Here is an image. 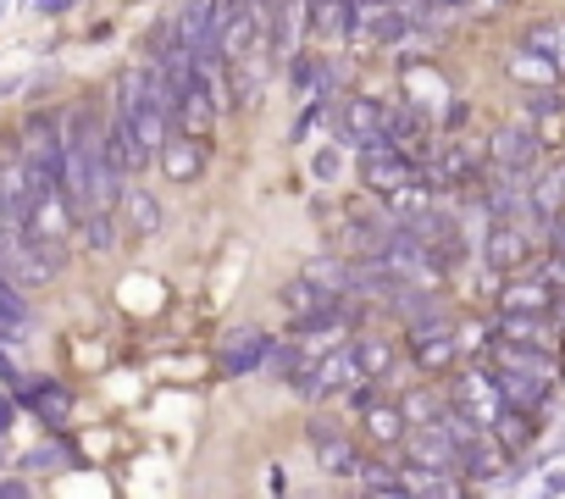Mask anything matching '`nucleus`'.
Returning a JSON list of instances; mask_svg holds the SVG:
<instances>
[{"mask_svg":"<svg viewBox=\"0 0 565 499\" xmlns=\"http://www.w3.org/2000/svg\"><path fill=\"white\" fill-rule=\"evenodd\" d=\"M117 216H122V233H128V238H156V233H161V222H167L161 200H156L145 183H128V189H122Z\"/></svg>","mask_w":565,"mask_h":499,"instance_id":"obj_20","label":"nucleus"},{"mask_svg":"<svg viewBox=\"0 0 565 499\" xmlns=\"http://www.w3.org/2000/svg\"><path fill=\"white\" fill-rule=\"evenodd\" d=\"M559 493H565V471H548L543 488H537V499H559Z\"/></svg>","mask_w":565,"mask_h":499,"instance_id":"obj_37","label":"nucleus"},{"mask_svg":"<svg viewBox=\"0 0 565 499\" xmlns=\"http://www.w3.org/2000/svg\"><path fill=\"white\" fill-rule=\"evenodd\" d=\"M427 211H438V189H433L427 178H416V183H405V189L383 194V216H388L394 227H416Z\"/></svg>","mask_w":565,"mask_h":499,"instance_id":"obj_22","label":"nucleus"},{"mask_svg":"<svg viewBox=\"0 0 565 499\" xmlns=\"http://www.w3.org/2000/svg\"><path fill=\"white\" fill-rule=\"evenodd\" d=\"M12 89H18V78H0V100H7Z\"/></svg>","mask_w":565,"mask_h":499,"instance_id":"obj_40","label":"nucleus"},{"mask_svg":"<svg viewBox=\"0 0 565 499\" xmlns=\"http://www.w3.org/2000/svg\"><path fill=\"white\" fill-rule=\"evenodd\" d=\"M73 7H78V0H34V12H40V18H67Z\"/></svg>","mask_w":565,"mask_h":499,"instance_id":"obj_34","label":"nucleus"},{"mask_svg":"<svg viewBox=\"0 0 565 499\" xmlns=\"http://www.w3.org/2000/svg\"><path fill=\"white\" fill-rule=\"evenodd\" d=\"M543 233L532 222H488L482 233V267L499 273V278H515V273H532V244Z\"/></svg>","mask_w":565,"mask_h":499,"instance_id":"obj_5","label":"nucleus"},{"mask_svg":"<svg viewBox=\"0 0 565 499\" xmlns=\"http://www.w3.org/2000/svg\"><path fill=\"white\" fill-rule=\"evenodd\" d=\"M216 123H222L216 100H211V95H205V89L189 78V84H183V95H178L172 128H178V134H194V139H205V145H211V139H216Z\"/></svg>","mask_w":565,"mask_h":499,"instance_id":"obj_19","label":"nucleus"},{"mask_svg":"<svg viewBox=\"0 0 565 499\" xmlns=\"http://www.w3.org/2000/svg\"><path fill=\"white\" fill-rule=\"evenodd\" d=\"M399 411H405L411 427H438L444 411H449V400L433 394V389H405V394H399Z\"/></svg>","mask_w":565,"mask_h":499,"instance_id":"obj_27","label":"nucleus"},{"mask_svg":"<svg viewBox=\"0 0 565 499\" xmlns=\"http://www.w3.org/2000/svg\"><path fill=\"white\" fill-rule=\"evenodd\" d=\"M394 482H399L411 499H471V488H466L460 477H449V471H427V466H411V460L394 466Z\"/></svg>","mask_w":565,"mask_h":499,"instance_id":"obj_21","label":"nucleus"},{"mask_svg":"<svg viewBox=\"0 0 565 499\" xmlns=\"http://www.w3.org/2000/svg\"><path fill=\"white\" fill-rule=\"evenodd\" d=\"M156 167H161L172 183H200L205 167H211V145L194 139V134H178V128H172V139H167L161 156H156Z\"/></svg>","mask_w":565,"mask_h":499,"instance_id":"obj_14","label":"nucleus"},{"mask_svg":"<svg viewBox=\"0 0 565 499\" xmlns=\"http://www.w3.org/2000/svg\"><path fill=\"white\" fill-rule=\"evenodd\" d=\"M399 460L460 477V444L449 438V427H444V422H438V427H411V438L399 444Z\"/></svg>","mask_w":565,"mask_h":499,"instance_id":"obj_11","label":"nucleus"},{"mask_svg":"<svg viewBox=\"0 0 565 499\" xmlns=\"http://www.w3.org/2000/svg\"><path fill=\"white\" fill-rule=\"evenodd\" d=\"M488 333L499 344H521V350H554V317H526V311H493Z\"/></svg>","mask_w":565,"mask_h":499,"instance_id":"obj_15","label":"nucleus"},{"mask_svg":"<svg viewBox=\"0 0 565 499\" xmlns=\"http://www.w3.org/2000/svg\"><path fill=\"white\" fill-rule=\"evenodd\" d=\"M355 355H361V378H366V383H383V378H394V367H399V350H394L388 339H355Z\"/></svg>","mask_w":565,"mask_h":499,"instance_id":"obj_26","label":"nucleus"},{"mask_svg":"<svg viewBox=\"0 0 565 499\" xmlns=\"http://www.w3.org/2000/svg\"><path fill=\"white\" fill-rule=\"evenodd\" d=\"M493 438H499L510 455H521L526 438H532V411H504V416L493 422Z\"/></svg>","mask_w":565,"mask_h":499,"instance_id":"obj_32","label":"nucleus"},{"mask_svg":"<svg viewBox=\"0 0 565 499\" xmlns=\"http://www.w3.org/2000/svg\"><path fill=\"white\" fill-rule=\"evenodd\" d=\"M388 117H394V100H383L372 89H350L344 100H333V139L350 150H366V145L388 139Z\"/></svg>","mask_w":565,"mask_h":499,"instance_id":"obj_2","label":"nucleus"},{"mask_svg":"<svg viewBox=\"0 0 565 499\" xmlns=\"http://www.w3.org/2000/svg\"><path fill=\"white\" fill-rule=\"evenodd\" d=\"M499 311H526V317H554L559 311V289H548L537 273H515L499 289Z\"/></svg>","mask_w":565,"mask_h":499,"instance_id":"obj_17","label":"nucleus"},{"mask_svg":"<svg viewBox=\"0 0 565 499\" xmlns=\"http://www.w3.org/2000/svg\"><path fill=\"white\" fill-rule=\"evenodd\" d=\"M12 227V211H7V194H0V233H7Z\"/></svg>","mask_w":565,"mask_h":499,"instance_id":"obj_39","label":"nucleus"},{"mask_svg":"<svg viewBox=\"0 0 565 499\" xmlns=\"http://www.w3.org/2000/svg\"><path fill=\"white\" fill-rule=\"evenodd\" d=\"M504 78H510L521 95H543V89H559V84H565L559 67H554L537 45H526V40H515V45L504 51Z\"/></svg>","mask_w":565,"mask_h":499,"instance_id":"obj_12","label":"nucleus"},{"mask_svg":"<svg viewBox=\"0 0 565 499\" xmlns=\"http://www.w3.org/2000/svg\"><path fill=\"white\" fill-rule=\"evenodd\" d=\"M355 499H411V493H405L399 482H383V488H361Z\"/></svg>","mask_w":565,"mask_h":499,"instance_id":"obj_35","label":"nucleus"},{"mask_svg":"<svg viewBox=\"0 0 565 499\" xmlns=\"http://www.w3.org/2000/svg\"><path fill=\"white\" fill-rule=\"evenodd\" d=\"M526 205H532V222H537L543 238H548V227L565 216V161H543V167L526 178Z\"/></svg>","mask_w":565,"mask_h":499,"instance_id":"obj_13","label":"nucleus"},{"mask_svg":"<svg viewBox=\"0 0 565 499\" xmlns=\"http://www.w3.org/2000/svg\"><path fill=\"white\" fill-rule=\"evenodd\" d=\"M521 112H526V123H532V134H537L543 156L565 145V95H559V89H543V95H521Z\"/></svg>","mask_w":565,"mask_h":499,"instance_id":"obj_18","label":"nucleus"},{"mask_svg":"<svg viewBox=\"0 0 565 499\" xmlns=\"http://www.w3.org/2000/svg\"><path fill=\"white\" fill-rule=\"evenodd\" d=\"M311 40V0H266V56L289 67Z\"/></svg>","mask_w":565,"mask_h":499,"instance_id":"obj_6","label":"nucleus"},{"mask_svg":"<svg viewBox=\"0 0 565 499\" xmlns=\"http://www.w3.org/2000/svg\"><path fill=\"white\" fill-rule=\"evenodd\" d=\"M271 350H277L271 333H260V328H233V333L222 339V350H216V372H222V378L260 372V367H271Z\"/></svg>","mask_w":565,"mask_h":499,"instance_id":"obj_9","label":"nucleus"},{"mask_svg":"<svg viewBox=\"0 0 565 499\" xmlns=\"http://www.w3.org/2000/svg\"><path fill=\"white\" fill-rule=\"evenodd\" d=\"M521 40H526V45H537V51L559 67V78H565V18H537V23H526V29H521Z\"/></svg>","mask_w":565,"mask_h":499,"instance_id":"obj_25","label":"nucleus"},{"mask_svg":"<svg viewBox=\"0 0 565 499\" xmlns=\"http://www.w3.org/2000/svg\"><path fill=\"white\" fill-rule=\"evenodd\" d=\"M449 405H455L460 416H471L477 427H493V422L510 411V400H504L493 367H460L455 383H449Z\"/></svg>","mask_w":565,"mask_h":499,"instance_id":"obj_4","label":"nucleus"},{"mask_svg":"<svg viewBox=\"0 0 565 499\" xmlns=\"http://www.w3.org/2000/svg\"><path fill=\"white\" fill-rule=\"evenodd\" d=\"M355 172H361V183H366L372 194H394V189H405V183L422 178V167H416L399 145H388V139L355 150Z\"/></svg>","mask_w":565,"mask_h":499,"instance_id":"obj_7","label":"nucleus"},{"mask_svg":"<svg viewBox=\"0 0 565 499\" xmlns=\"http://www.w3.org/2000/svg\"><path fill=\"white\" fill-rule=\"evenodd\" d=\"M78 238H84L89 256H106V250H117V238H122V216H117V205H95V211H84V216H78Z\"/></svg>","mask_w":565,"mask_h":499,"instance_id":"obj_24","label":"nucleus"},{"mask_svg":"<svg viewBox=\"0 0 565 499\" xmlns=\"http://www.w3.org/2000/svg\"><path fill=\"white\" fill-rule=\"evenodd\" d=\"M322 78H328V62H322V56L300 51V56L289 62V89H295V95H322Z\"/></svg>","mask_w":565,"mask_h":499,"instance_id":"obj_31","label":"nucleus"},{"mask_svg":"<svg viewBox=\"0 0 565 499\" xmlns=\"http://www.w3.org/2000/svg\"><path fill=\"white\" fill-rule=\"evenodd\" d=\"M466 12L471 18H499V12H510V0H466Z\"/></svg>","mask_w":565,"mask_h":499,"instance_id":"obj_33","label":"nucleus"},{"mask_svg":"<svg viewBox=\"0 0 565 499\" xmlns=\"http://www.w3.org/2000/svg\"><path fill=\"white\" fill-rule=\"evenodd\" d=\"M7 427H12V400L0 394V438H7Z\"/></svg>","mask_w":565,"mask_h":499,"instance_id":"obj_38","label":"nucleus"},{"mask_svg":"<svg viewBox=\"0 0 565 499\" xmlns=\"http://www.w3.org/2000/svg\"><path fill=\"white\" fill-rule=\"evenodd\" d=\"M260 62H266V56H255V62H233V112H249V106L260 100V78H266Z\"/></svg>","mask_w":565,"mask_h":499,"instance_id":"obj_30","label":"nucleus"},{"mask_svg":"<svg viewBox=\"0 0 565 499\" xmlns=\"http://www.w3.org/2000/svg\"><path fill=\"white\" fill-rule=\"evenodd\" d=\"M34 311H29V289L12 284L7 273H0V328H12V333H29Z\"/></svg>","mask_w":565,"mask_h":499,"instance_id":"obj_28","label":"nucleus"},{"mask_svg":"<svg viewBox=\"0 0 565 499\" xmlns=\"http://www.w3.org/2000/svg\"><path fill=\"white\" fill-rule=\"evenodd\" d=\"M311 178H317V183H339V178H350V145H339V139L317 145V150H311Z\"/></svg>","mask_w":565,"mask_h":499,"instance_id":"obj_29","label":"nucleus"},{"mask_svg":"<svg viewBox=\"0 0 565 499\" xmlns=\"http://www.w3.org/2000/svg\"><path fill=\"white\" fill-rule=\"evenodd\" d=\"M18 400H23L40 422H51V427H62V422L73 416V394H67L62 383H51V378H34V383L23 378V383H18Z\"/></svg>","mask_w":565,"mask_h":499,"instance_id":"obj_23","label":"nucleus"},{"mask_svg":"<svg viewBox=\"0 0 565 499\" xmlns=\"http://www.w3.org/2000/svg\"><path fill=\"white\" fill-rule=\"evenodd\" d=\"M361 433H366V444L377 449V455H394L405 438H411V422H405V411H399V400H388L383 389L361 405Z\"/></svg>","mask_w":565,"mask_h":499,"instance_id":"obj_10","label":"nucleus"},{"mask_svg":"<svg viewBox=\"0 0 565 499\" xmlns=\"http://www.w3.org/2000/svg\"><path fill=\"white\" fill-rule=\"evenodd\" d=\"M0 499H34V488L23 477H7V482H0Z\"/></svg>","mask_w":565,"mask_h":499,"instance_id":"obj_36","label":"nucleus"},{"mask_svg":"<svg viewBox=\"0 0 565 499\" xmlns=\"http://www.w3.org/2000/svg\"><path fill=\"white\" fill-rule=\"evenodd\" d=\"M306 438H311V449H317L322 471H333V477H355V466H361V449L350 444V433H344V427H333V422L311 416V422H306Z\"/></svg>","mask_w":565,"mask_h":499,"instance_id":"obj_16","label":"nucleus"},{"mask_svg":"<svg viewBox=\"0 0 565 499\" xmlns=\"http://www.w3.org/2000/svg\"><path fill=\"white\" fill-rule=\"evenodd\" d=\"M543 167V145L532 134L526 117H510L488 134V172H504V178H532Z\"/></svg>","mask_w":565,"mask_h":499,"instance_id":"obj_3","label":"nucleus"},{"mask_svg":"<svg viewBox=\"0 0 565 499\" xmlns=\"http://www.w3.org/2000/svg\"><path fill=\"white\" fill-rule=\"evenodd\" d=\"M355 383H366L361 378V355H355V339H339V344H328L300 378H295V394L300 400H311V405H322V400H339V394H350Z\"/></svg>","mask_w":565,"mask_h":499,"instance_id":"obj_1","label":"nucleus"},{"mask_svg":"<svg viewBox=\"0 0 565 499\" xmlns=\"http://www.w3.org/2000/svg\"><path fill=\"white\" fill-rule=\"evenodd\" d=\"M399 100L405 106H416V112H427V117H438L444 123V112L455 106V95H449V78L438 73V62H405L399 67Z\"/></svg>","mask_w":565,"mask_h":499,"instance_id":"obj_8","label":"nucleus"}]
</instances>
